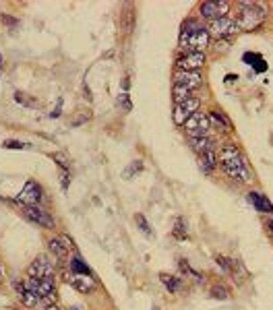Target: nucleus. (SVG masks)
<instances>
[{
	"instance_id": "1",
	"label": "nucleus",
	"mask_w": 273,
	"mask_h": 310,
	"mask_svg": "<svg viewBox=\"0 0 273 310\" xmlns=\"http://www.w3.org/2000/svg\"><path fill=\"white\" fill-rule=\"evenodd\" d=\"M219 162L224 172L236 182H249L251 180V168L244 160V155L238 151L236 145H224L219 151Z\"/></svg>"
},
{
	"instance_id": "2",
	"label": "nucleus",
	"mask_w": 273,
	"mask_h": 310,
	"mask_svg": "<svg viewBox=\"0 0 273 310\" xmlns=\"http://www.w3.org/2000/svg\"><path fill=\"white\" fill-rule=\"evenodd\" d=\"M209 31L194 23V21H186L182 25V31H180V48H184L188 54L190 52H203L209 44Z\"/></svg>"
},
{
	"instance_id": "3",
	"label": "nucleus",
	"mask_w": 273,
	"mask_h": 310,
	"mask_svg": "<svg viewBox=\"0 0 273 310\" xmlns=\"http://www.w3.org/2000/svg\"><path fill=\"white\" fill-rule=\"evenodd\" d=\"M265 21V9L257 3H240V11L236 17L238 29H257Z\"/></svg>"
},
{
	"instance_id": "4",
	"label": "nucleus",
	"mask_w": 273,
	"mask_h": 310,
	"mask_svg": "<svg viewBox=\"0 0 273 310\" xmlns=\"http://www.w3.org/2000/svg\"><path fill=\"white\" fill-rule=\"evenodd\" d=\"M25 286H27V290H31L37 296V300H42L46 304H54L56 302V283H54V279H33V277H29V279H25Z\"/></svg>"
},
{
	"instance_id": "5",
	"label": "nucleus",
	"mask_w": 273,
	"mask_h": 310,
	"mask_svg": "<svg viewBox=\"0 0 273 310\" xmlns=\"http://www.w3.org/2000/svg\"><path fill=\"white\" fill-rule=\"evenodd\" d=\"M211 128L209 124V116L203 112H194L190 118L184 122V131L186 135H190L192 139H199V137H207V131Z\"/></svg>"
},
{
	"instance_id": "6",
	"label": "nucleus",
	"mask_w": 273,
	"mask_h": 310,
	"mask_svg": "<svg viewBox=\"0 0 273 310\" xmlns=\"http://www.w3.org/2000/svg\"><path fill=\"white\" fill-rule=\"evenodd\" d=\"M27 273L33 279H52L54 275V265L48 256H35L31 265L27 267Z\"/></svg>"
},
{
	"instance_id": "7",
	"label": "nucleus",
	"mask_w": 273,
	"mask_h": 310,
	"mask_svg": "<svg viewBox=\"0 0 273 310\" xmlns=\"http://www.w3.org/2000/svg\"><path fill=\"white\" fill-rule=\"evenodd\" d=\"M66 283H70L77 292H81V294H91L95 290V279L91 273H75V271H70V273L64 275Z\"/></svg>"
},
{
	"instance_id": "8",
	"label": "nucleus",
	"mask_w": 273,
	"mask_h": 310,
	"mask_svg": "<svg viewBox=\"0 0 273 310\" xmlns=\"http://www.w3.org/2000/svg\"><path fill=\"white\" fill-rule=\"evenodd\" d=\"M42 201V188L37 186L33 180H29L25 184V188L17 195V203H21L23 207H33V205H40Z\"/></svg>"
},
{
	"instance_id": "9",
	"label": "nucleus",
	"mask_w": 273,
	"mask_h": 310,
	"mask_svg": "<svg viewBox=\"0 0 273 310\" xmlns=\"http://www.w3.org/2000/svg\"><path fill=\"white\" fill-rule=\"evenodd\" d=\"M201 83H203V76L199 70H178L174 74V85H180L188 91L201 87Z\"/></svg>"
},
{
	"instance_id": "10",
	"label": "nucleus",
	"mask_w": 273,
	"mask_h": 310,
	"mask_svg": "<svg viewBox=\"0 0 273 310\" xmlns=\"http://www.w3.org/2000/svg\"><path fill=\"white\" fill-rule=\"evenodd\" d=\"M23 215L29 219V221H33V223H37V225H42V227H54V219L48 215V211H44L40 205H33V207H23Z\"/></svg>"
},
{
	"instance_id": "11",
	"label": "nucleus",
	"mask_w": 273,
	"mask_h": 310,
	"mask_svg": "<svg viewBox=\"0 0 273 310\" xmlns=\"http://www.w3.org/2000/svg\"><path fill=\"white\" fill-rule=\"evenodd\" d=\"M236 31H238L236 21H232V19H228V17L215 19V21H211V25H209V35H215V37H228V35L236 33Z\"/></svg>"
},
{
	"instance_id": "12",
	"label": "nucleus",
	"mask_w": 273,
	"mask_h": 310,
	"mask_svg": "<svg viewBox=\"0 0 273 310\" xmlns=\"http://www.w3.org/2000/svg\"><path fill=\"white\" fill-rule=\"evenodd\" d=\"M176 64L180 70H199L205 64V54L203 52H190L186 56H180Z\"/></svg>"
},
{
	"instance_id": "13",
	"label": "nucleus",
	"mask_w": 273,
	"mask_h": 310,
	"mask_svg": "<svg viewBox=\"0 0 273 310\" xmlns=\"http://www.w3.org/2000/svg\"><path fill=\"white\" fill-rule=\"evenodd\" d=\"M228 9H230L228 3H203V5H201V15H203L205 19L215 21V19L226 17Z\"/></svg>"
},
{
	"instance_id": "14",
	"label": "nucleus",
	"mask_w": 273,
	"mask_h": 310,
	"mask_svg": "<svg viewBox=\"0 0 273 310\" xmlns=\"http://www.w3.org/2000/svg\"><path fill=\"white\" fill-rule=\"evenodd\" d=\"M13 288H15V292H17V296H19V300L27 306V308H33V306H37V296L31 292V290H27V286H25V281H19V279H13Z\"/></svg>"
},
{
	"instance_id": "15",
	"label": "nucleus",
	"mask_w": 273,
	"mask_h": 310,
	"mask_svg": "<svg viewBox=\"0 0 273 310\" xmlns=\"http://www.w3.org/2000/svg\"><path fill=\"white\" fill-rule=\"evenodd\" d=\"M246 199H249V203H251L259 213H269V215L273 213V205L269 203V199H267V197H263V195H261V192H249V197H246Z\"/></svg>"
},
{
	"instance_id": "16",
	"label": "nucleus",
	"mask_w": 273,
	"mask_h": 310,
	"mask_svg": "<svg viewBox=\"0 0 273 310\" xmlns=\"http://www.w3.org/2000/svg\"><path fill=\"white\" fill-rule=\"evenodd\" d=\"M215 166H217V155L213 153V149L199 155V168H201L205 174H211V172L215 170Z\"/></svg>"
},
{
	"instance_id": "17",
	"label": "nucleus",
	"mask_w": 273,
	"mask_h": 310,
	"mask_svg": "<svg viewBox=\"0 0 273 310\" xmlns=\"http://www.w3.org/2000/svg\"><path fill=\"white\" fill-rule=\"evenodd\" d=\"M209 124H213V126H217V128H221V131H230V128H232L228 116H226L224 112H219V110H213V112L209 114Z\"/></svg>"
},
{
	"instance_id": "18",
	"label": "nucleus",
	"mask_w": 273,
	"mask_h": 310,
	"mask_svg": "<svg viewBox=\"0 0 273 310\" xmlns=\"http://www.w3.org/2000/svg\"><path fill=\"white\" fill-rule=\"evenodd\" d=\"M48 248L54 254V259H58V261H64L68 256V248H66V244H62V240H56V238L48 240Z\"/></svg>"
},
{
	"instance_id": "19",
	"label": "nucleus",
	"mask_w": 273,
	"mask_h": 310,
	"mask_svg": "<svg viewBox=\"0 0 273 310\" xmlns=\"http://www.w3.org/2000/svg\"><path fill=\"white\" fill-rule=\"evenodd\" d=\"M176 106L188 116V118H190L194 112H199V99H197V97H188V99H184V101H180V104H176Z\"/></svg>"
},
{
	"instance_id": "20",
	"label": "nucleus",
	"mask_w": 273,
	"mask_h": 310,
	"mask_svg": "<svg viewBox=\"0 0 273 310\" xmlns=\"http://www.w3.org/2000/svg\"><path fill=\"white\" fill-rule=\"evenodd\" d=\"M190 145H192V149H194V151H197V153L201 155V153H205V151H211L213 141H211V139H207V137H199V139H192V141H190Z\"/></svg>"
},
{
	"instance_id": "21",
	"label": "nucleus",
	"mask_w": 273,
	"mask_h": 310,
	"mask_svg": "<svg viewBox=\"0 0 273 310\" xmlns=\"http://www.w3.org/2000/svg\"><path fill=\"white\" fill-rule=\"evenodd\" d=\"M160 279H162V283H164V286H166L170 292H180V288H182L180 279H178V277H174V275L162 273V275H160Z\"/></svg>"
},
{
	"instance_id": "22",
	"label": "nucleus",
	"mask_w": 273,
	"mask_h": 310,
	"mask_svg": "<svg viewBox=\"0 0 273 310\" xmlns=\"http://www.w3.org/2000/svg\"><path fill=\"white\" fill-rule=\"evenodd\" d=\"M15 101H19L21 106H27V108H37V106H40V101H37L35 97H31L27 93H21V91L15 93Z\"/></svg>"
},
{
	"instance_id": "23",
	"label": "nucleus",
	"mask_w": 273,
	"mask_h": 310,
	"mask_svg": "<svg viewBox=\"0 0 273 310\" xmlns=\"http://www.w3.org/2000/svg\"><path fill=\"white\" fill-rule=\"evenodd\" d=\"M70 271H75V273H91L89 267H87L79 256H72V259H70Z\"/></svg>"
},
{
	"instance_id": "24",
	"label": "nucleus",
	"mask_w": 273,
	"mask_h": 310,
	"mask_svg": "<svg viewBox=\"0 0 273 310\" xmlns=\"http://www.w3.org/2000/svg\"><path fill=\"white\" fill-rule=\"evenodd\" d=\"M174 101L176 104H180V101H184V99H188L190 97V91L188 89H184V87H180V85H174Z\"/></svg>"
},
{
	"instance_id": "25",
	"label": "nucleus",
	"mask_w": 273,
	"mask_h": 310,
	"mask_svg": "<svg viewBox=\"0 0 273 310\" xmlns=\"http://www.w3.org/2000/svg\"><path fill=\"white\" fill-rule=\"evenodd\" d=\"M211 296H213L215 300H228V298H230V294H228V290H226L224 286H215V288L211 290Z\"/></svg>"
},
{
	"instance_id": "26",
	"label": "nucleus",
	"mask_w": 273,
	"mask_h": 310,
	"mask_svg": "<svg viewBox=\"0 0 273 310\" xmlns=\"http://www.w3.org/2000/svg\"><path fill=\"white\" fill-rule=\"evenodd\" d=\"M135 221L139 223V227H141V231L145 236H151V227H149V223H147V219L143 215H135Z\"/></svg>"
},
{
	"instance_id": "27",
	"label": "nucleus",
	"mask_w": 273,
	"mask_h": 310,
	"mask_svg": "<svg viewBox=\"0 0 273 310\" xmlns=\"http://www.w3.org/2000/svg\"><path fill=\"white\" fill-rule=\"evenodd\" d=\"M174 236H176V238H186V227H184V219H176Z\"/></svg>"
},
{
	"instance_id": "28",
	"label": "nucleus",
	"mask_w": 273,
	"mask_h": 310,
	"mask_svg": "<svg viewBox=\"0 0 273 310\" xmlns=\"http://www.w3.org/2000/svg\"><path fill=\"white\" fill-rule=\"evenodd\" d=\"M3 147H5V149H27L29 145H27V143H21V141H13V139H9V141H5V143H3Z\"/></svg>"
},
{
	"instance_id": "29",
	"label": "nucleus",
	"mask_w": 273,
	"mask_h": 310,
	"mask_svg": "<svg viewBox=\"0 0 273 310\" xmlns=\"http://www.w3.org/2000/svg\"><path fill=\"white\" fill-rule=\"evenodd\" d=\"M52 160H54L62 170H66V168H68V160H66V155H64V153H52Z\"/></svg>"
},
{
	"instance_id": "30",
	"label": "nucleus",
	"mask_w": 273,
	"mask_h": 310,
	"mask_svg": "<svg viewBox=\"0 0 273 310\" xmlns=\"http://www.w3.org/2000/svg\"><path fill=\"white\" fill-rule=\"evenodd\" d=\"M0 19H3V23H7V25H9V27H13V29H17V27H19V21H17V19H13V17H9V15H3Z\"/></svg>"
},
{
	"instance_id": "31",
	"label": "nucleus",
	"mask_w": 273,
	"mask_h": 310,
	"mask_svg": "<svg viewBox=\"0 0 273 310\" xmlns=\"http://www.w3.org/2000/svg\"><path fill=\"white\" fill-rule=\"evenodd\" d=\"M141 170H143V164H141V162L137 160V162H135V164H133V166H131V168L127 170V178H129V176L133 174V172H141Z\"/></svg>"
},
{
	"instance_id": "32",
	"label": "nucleus",
	"mask_w": 273,
	"mask_h": 310,
	"mask_svg": "<svg viewBox=\"0 0 273 310\" xmlns=\"http://www.w3.org/2000/svg\"><path fill=\"white\" fill-rule=\"evenodd\" d=\"M120 104H122L125 110H131V101H129V95H127V93H122V95L118 97V106H120Z\"/></svg>"
},
{
	"instance_id": "33",
	"label": "nucleus",
	"mask_w": 273,
	"mask_h": 310,
	"mask_svg": "<svg viewBox=\"0 0 273 310\" xmlns=\"http://www.w3.org/2000/svg\"><path fill=\"white\" fill-rule=\"evenodd\" d=\"M60 178H62V188L66 190V188H68V178H70V176H68V172H66V170H62V176H60Z\"/></svg>"
},
{
	"instance_id": "34",
	"label": "nucleus",
	"mask_w": 273,
	"mask_h": 310,
	"mask_svg": "<svg viewBox=\"0 0 273 310\" xmlns=\"http://www.w3.org/2000/svg\"><path fill=\"white\" fill-rule=\"evenodd\" d=\"M46 310H60L56 304H46Z\"/></svg>"
},
{
	"instance_id": "35",
	"label": "nucleus",
	"mask_w": 273,
	"mask_h": 310,
	"mask_svg": "<svg viewBox=\"0 0 273 310\" xmlns=\"http://www.w3.org/2000/svg\"><path fill=\"white\" fill-rule=\"evenodd\" d=\"M234 79H236L234 74H228V76H226V83H234Z\"/></svg>"
},
{
	"instance_id": "36",
	"label": "nucleus",
	"mask_w": 273,
	"mask_h": 310,
	"mask_svg": "<svg viewBox=\"0 0 273 310\" xmlns=\"http://www.w3.org/2000/svg\"><path fill=\"white\" fill-rule=\"evenodd\" d=\"M267 229H269L271 234H273V221H267Z\"/></svg>"
},
{
	"instance_id": "37",
	"label": "nucleus",
	"mask_w": 273,
	"mask_h": 310,
	"mask_svg": "<svg viewBox=\"0 0 273 310\" xmlns=\"http://www.w3.org/2000/svg\"><path fill=\"white\" fill-rule=\"evenodd\" d=\"M68 310H79V308H68Z\"/></svg>"
}]
</instances>
